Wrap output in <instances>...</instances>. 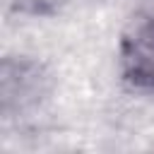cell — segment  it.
Here are the masks:
<instances>
[{"mask_svg": "<svg viewBox=\"0 0 154 154\" xmlns=\"http://www.w3.org/2000/svg\"><path fill=\"white\" fill-rule=\"evenodd\" d=\"M46 91L43 67L34 60H5L2 65V113H22L38 106V99Z\"/></svg>", "mask_w": 154, "mask_h": 154, "instance_id": "7a4b0ae2", "label": "cell"}, {"mask_svg": "<svg viewBox=\"0 0 154 154\" xmlns=\"http://www.w3.org/2000/svg\"><path fill=\"white\" fill-rule=\"evenodd\" d=\"M123 82L142 94H154V17L137 24L120 43Z\"/></svg>", "mask_w": 154, "mask_h": 154, "instance_id": "6da1fadb", "label": "cell"}]
</instances>
